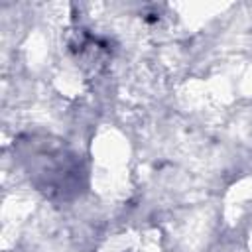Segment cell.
Listing matches in <instances>:
<instances>
[{"label":"cell","instance_id":"6da1fadb","mask_svg":"<svg viewBox=\"0 0 252 252\" xmlns=\"http://www.w3.org/2000/svg\"><path fill=\"white\" fill-rule=\"evenodd\" d=\"M14 150L30 183L49 201L69 203L85 191L87 169L65 140L49 134H26L18 138Z\"/></svg>","mask_w":252,"mask_h":252}]
</instances>
